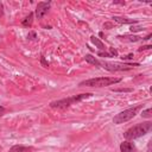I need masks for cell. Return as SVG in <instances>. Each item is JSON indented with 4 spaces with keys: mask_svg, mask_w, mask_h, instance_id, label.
I'll return each mask as SVG.
<instances>
[{
    "mask_svg": "<svg viewBox=\"0 0 152 152\" xmlns=\"http://www.w3.org/2000/svg\"><path fill=\"white\" fill-rule=\"evenodd\" d=\"M93 96L91 93H83V94H77V95H72L69 97H64V99H59L56 101H51L50 102V107L53 109H65L77 102H81L88 97Z\"/></svg>",
    "mask_w": 152,
    "mask_h": 152,
    "instance_id": "cell-1",
    "label": "cell"
},
{
    "mask_svg": "<svg viewBox=\"0 0 152 152\" xmlns=\"http://www.w3.org/2000/svg\"><path fill=\"white\" fill-rule=\"evenodd\" d=\"M122 81L121 77H94V78H88L84 81H81L78 83V87H94V88H102V87H108L112 84L120 83Z\"/></svg>",
    "mask_w": 152,
    "mask_h": 152,
    "instance_id": "cell-2",
    "label": "cell"
},
{
    "mask_svg": "<svg viewBox=\"0 0 152 152\" xmlns=\"http://www.w3.org/2000/svg\"><path fill=\"white\" fill-rule=\"evenodd\" d=\"M151 129H152V122L151 121L140 122V124H138V125L128 128L127 131H125L124 138L126 140H134V139H138L140 137L146 135Z\"/></svg>",
    "mask_w": 152,
    "mask_h": 152,
    "instance_id": "cell-3",
    "label": "cell"
},
{
    "mask_svg": "<svg viewBox=\"0 0 152 152\" xmlns=\"http://www.w3.org/2000/svg\"><path fill=\"white\" fill-rule=\"evenodd\" d=\"M141 108H142V104H135V106H133V107H129V108H127V109H125V110L118 113V114L113 118V124H115V125H121V124H125V122L129 121L131 119H133V118L138 114V112H139Z\"/></svg>",
    "mask_w": 152,
    "mask_h": 152,
    "instance_id": "cell-4",
    "label": "cell"
},
{
    "mask_svg": "<svg viewBox=\"0 0 152 152\" xmlns=\"http://www.w3.org/2000/svg\"><path fill=\"white\" fill-rule=\"evenodd\" d=\"M101 66L108 71H128L132 70L135 66H140V63H134V62H128V63H110L106 61H101Z\"/></svg>",
    "mask_w": 152,
    "mask_h": 152,
    "instance_id": "cell-5",
    "label": "cell"
},
{
    "mask_svg": "<svg viewBox=\"0 0 152 152\" xmlns=\"http://www.w3.org/2000/svg\"><path fill=\"white\" fill-rule=\"evenodd\" d=\"M50 6H51V1H39L37 4L36 11H34L37 19H42L48 13V11L50 10Z\"/></svg>",
    "mask_w": 152,
    "mask_h": 152,
    "instance_id": "cell-6",
    "label": "cell"
},
{
    "mask_svg": "<svg viewBox=\"0 0 152 152\" xmlns=\"http://www.w3.org/2000/svg\"><path fill=\"white\" fill-rule=\"evenodd\" d=\"M120 151L121 152H137V147L129 140H125L120 144Z\"/></svg>",
    "mask_w": 152,
    "mask_h": 152,
    "instance_id": "cell-7",
    "label": "cell"
},
{
    "mask_svg": "<svg viewBox=\"0 0 152 152\" xmlns=\"http://www.w3.org/2000/svg\"><path fill=\"white\" fill-rule=\"evenodd\" d=\"M114 21L119 23V24H138V20L137 19H129V18H124V17H118V15H114L112 18Z\"/></svg>",
    "mask_w": 152,
    "mask_h": 152,
    "instance_id": "cell-8",
    "label": "cell"
},
{
    "mask_svg": "<svg viewBox=\"0 0 152 152\" xmlns=\"http://www.w3.org/2000/svg\"><path fill=\"white\" fill-rule=\"evenodd\" d=\"M84 59H86L87 63H89V64H91V65H95V66H97V68L101 66V61L97 59L96 57H94V56L90 55V53H87V55L84 56Z\"/></svg>",
    "mask_w": 152,
    "mask_h": 152,
    "instance_id": "cell-9",
    "label": "cell"
},
{
    "mask_svg": "<svg viewBox=\"0 0 152 152\" xmlns=\"http://www.w3.org/2000/svg\"><path fill=\"white\" fill-rule=\"evenodd\" d=\"M118 38L121 40H127V42H133V43L141 40V37L135 36V34H124V36H118Z\"/></svg>",
    "mask_w": 152,
    "mask_h": 152,
    "instance_id": "cell-10",
    "label": "cell"
},
{
    "mask_svg": "<svg viewBox=\"0 0 152 152\" xmlns=\"http://www.w3.org/2000/svg\"><path fill=\"white\" fill-rule=\"evenodd\" d=\"M90 42L99 49V50H101V51H106V46H104V44L97 38V37H95V36H91L90 37Z\"/></svg>",
    "mask_w": 152,
    "mask_h": 152,
    "instance_id": "cell-11",
    "label": "cell"
},
{
    "mask_svg": "<svg viewBox=\"0 0 152 152\" xmlns=\"http://www.w3.org/2000/svg\"><path fill=\"white\" fill-rule=\"evenodd\" d=\"M28 151H31V147H27L24 145H14L7 152H28Z\"/></svg>",
    "mask_w": 152,
    "mask_h": 152,
    "instance_id": "cell-12",
    "label": "cell"
},
{
    "mask_svg": "<svg viewBox=\"0 0 152 152\" xmlns=\"http://www.w3.org/2000/svg\"><path fill=\"white\" fill-rule=\"evenodd\" d=\"M33 13L31 12V13H28V15H26L23 20H21V25L23 26H25V27H30L31 25H32V23H33Z\"/></svg>",
    "mask_w": 152,
    "mask_h": 152,
    "instance_id": "cell-13",
    "label": "cell"
},
{
    "mask_svg": "<svg viewBox=\"0 0 152 152\" xmlns=\"http://www.w3.org/2000/svg\"><path fill=\"white\" fill-rule=\"evenodd\" d=\"M112 91H114V93H131V91H133V89L132 88H113Z\"/></svg>",
    "mask_w": 152,
    "mask_h": 152,
    "instance_id": "cell-14",
    "label": "cell"
},
{
    "mask_svg": "<svg viewBox=\"0 0 152 152\" xmlns=\"http://www.w3.org/2000/svg\"><path fill=\"white\" fill-rule=\"evenodd\" d=\"M142 118H151L152 116V109L151 108H147V109H144L142 112H141V114H140Z\"/></svg>",
    "mask_w": 152,
    "mask_h": 152,
    "instance_id": "cell-15",
    "label": "cell"
},
{
    "mask_svg": "<svg viewBox=\"0 0 152 152\" xmlns=\"http://www.w3.org/2000/svg\"><path fill=\"white\" fill-rule=\"evenodd\" d=\"M145 28L142 27V26H134V25H132L131 27H129V31L131 32H139V31H144Z\"/></svg>",
    "mask_w": 152,
    "mask_h": 152,
    "instance_id": "cell-16",
    "label": "cell"
},
{
    "mask_svg": "<svg viewBox=\"0 0 152 152\" xmlns=\"http://www.w3.org/2000/svg\"><path fill=\"white\" fill-rule=\"evenodd\" d=\"M97 56L99 57H104V58H112L110 53L109 52H106V51H99L97 52Z\"/></svg>",
    "mask_w": 152,
    "mask_h": 152,
    "instance_id": "cell-17",
    "label": "cell"
},
{
    "mask_svg": "<svg viewBox=\"0 0 152 152\" xmlns=\"http://www.w3.org/2000/svg\"><path fill=\"white\" fill-rule=\"evenodd\" d=\"M36 38H37V33H36L34 31H30L28 34H27V39H30V40H36Z\"/></svg>",
    "mask_w": 152,
    "mask_h": 152,
    "instance_id": "cell-18",
    "label": "cell"
},
{
    "mask_svg": "<svg viewBox=\"0 0 152 152\" xmlns=\"http://www.w3.org/2000/svg\"><path fill=\"white\" fill-rule=\"evenodd\" d=\"M133 57H134V55L133 53H128V55H122L120 58L125 62V61H129V59H133Z\"/></svg>",
    "mask_w": 152,
    "mask_h": 152,
    "instance_id": "cell-19",
    "label": "cell"
},
{
    "mask_svg": "<svg viewBox=\"0 0 152 152\" xmlns=\"http://www.w3.org/2000/svg\"><path fill=\"white\" fill-rule=\"evenodd\" d=\"M151 49H152V45H151V44H147V45H142V46H140V48L138 49V51H139V52H141V51L151 50Z\"/></svg>",
    "mask_w": 152,
    "mask_h": 152,
    "instance_id": "cell-20",
    "label": "cell"
},
{
    "mask_svg": "<svg viewBox=\"0 0 152 152\" xmlns=\"http://www.w3.org/2000/svg\"><path fill=\"white\" fill-rule=\"evenodd\" d=\"M108 50H109V53H110V56H112V57H118V56H119L118 51H116L114 48H109Z\"/></svg>",
    "mask_w": 152,
    "mask_h": 152,
    "instance_id": "cell-21",
    "label": "cell"
},
{
    "mask_svg": "<svg viewBox=\"0 0 152 152\" xmlns=\"http://www.w3.org/2000/svg\"><path fill=\"white\" fill-rule=\"evenodd\" d=\"M40 63H42V65H43L44 68H48V66H49V62L45 61V57H44V56L40 57Z\"/></svg>",
    "mask_w": 152,
    "mask_h": 152,
    "instance_id": "cell-22",
    "label": "cell"
},
{
    "mask_svg": "<svg viewBox=\"0 0 152 152\" xmlns=\"http://www.w3.org/2000/svg\"><path fill=\"white\" fill-rule=\"evenodd\" d=\"M112 27H113V23L107 21V23L103 24V28H106V30H109V28H112Z\"/></svg>",
    "mask_w": 152,
    "mask_h": 152,
    "instance_id": "cell-23",
    "label": "cell"
},
{
    "mask_svg": "<svg viewBox=\"0 0 152 152\" xmlns=\"http://www.w3.org/2000/svg\"><path fill=\"white\" fill-rule=\"evenodd\" d=\"M113 4H115V5H122V6H125V5H126V2H125V1H119V0H114V1H113Z\"/></svg>",
    "mask_w": 152,
    "mask_h": 152,
    "instance_id": "cell-24",
    "label": "cell"
},
{
    "mask_svg": "<svg viewBox=\"0 0 152 152\" xmlns=\"http://www.w3.org/2000/svg\"><path fill=\"white\" fill-rule=\"evenodd\" d=\"M5 113H6V108H5V107H2V106L0 104V116H2Z\"/></svg>",
    "mask_w": 152,
    "mask_h": 152,
    "instance_id": "cell-25",
    "label": "cell"
},
{
    "mask_svg": "<svg viewBox=\"0 0 152 152\" xmlns=\"http://www.w3.org/2000/svg\"><path fill=\"white\" fill-rule=\"evenodd\" d=\"M151 37H152V33H148L147 36H145V37H142L141 39H142V40H148V39H150Z\"/></svg>",
    "mask_w": 152,
    "mask_h": 152,
    "instance_id": "cell-26",
    "label": "cell"
},
{
    "mask_svg": "<svg viewBox=\"0 0 152 152\" xmlns=\"http://www.w3.org/2000/svg\"><path fill=\"white\" fill-rule=\"evenodd\" d=\"M151 145H152V140L147 142V152H151Z\"/></svg>",
    "mask_w": 152,
    "mask_h": 152,
    "instance_id": "cell-27",
    "label": "cell"
}]
</instances>
